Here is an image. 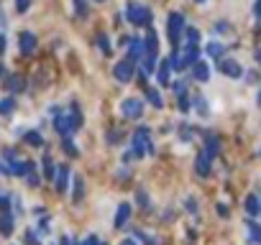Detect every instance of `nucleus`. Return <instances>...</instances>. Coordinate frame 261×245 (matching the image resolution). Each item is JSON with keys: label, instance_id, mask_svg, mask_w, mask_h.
<instances>
[{"label": "nucleus", "instance_id": "c03bdc74", "mask_svg": "<svg viewBox=\"0 0 261 245\" xmlns=\"http://www.w3.org/2000/svg\"><path fill=\"white\" fill-rule=\"evenodd\" d=\"M0 171H3V166H0Z\"/></svg>", "mask_w": 261, "mask_h": 245}, {"label": "nucleus", "instance_id": "c85d7f7f", "mask_svg": "<svg viewBox=\"0 0 261 245\" xmlns=\"http://www.w3.org/2000/svg\"><path fill=\"white\" fill-rule=\"evenodd\" d=\"M195 107H197V112H200V115H205V112H207V105H205V100H202V97H195Z\"/></svg>", "mask_w": 261, "mask_h": 245}, {"label": "nucleus", "instance_id": "a878e982", "mask_svg": "<svg viewBox=\"0 0 261 245\" xmlns=\"http://www.w3.org/2000/svg\"><path fill=\"white\" fill-rule=\"evenodd\" d=\"M28 6H31V0H16V11H18V13H26Z\"/></svg>", "mask_w": 261, "mask_h": 245}, {"label": "nucleus", "instance_id": "9b49d317", "mask_svg": "<svg viewBox=\"0 0 261 245\" xmlns=\"http://www.w3.org/2000/svg\"><path fill=\"white\" fill-rule=\"evenodd\" d=\"M33 49H36V36L28 33V31H23V33H21V51H23V54H31Z\"/></svg>", "mask_w": 261, "mask_h": 245}, {"label": "nucleus", "instance_id": "2eb2a0df", "mask_svg": "<svg viewBox=\"0 0 261 245\" xmlns=\"http://www.w3.org/2000/svg\"><path fill=\"white\" fill-rule=\"evenodd\" d=\"M207 77H210V69H207V64L205 62H195V79H200V82H207Z\"/></svg>", "mask_w": 261, "mask_h": 245}, {"label": "nucleus", "instance_id": "7ed1b4c3", "mask_svg": "<svg viewBox=\"0 0 261 245\" xmlns=\"http://www.w3.org/2000/svg\"><path fill=\"white\" fill-rule=\"evenodd\" d=\"M182 28H184V18H182L179 13H172V16H169V41H172V46L179 44Z\"/></svg>", "mask_w": 261, "mask_h": 245}, {"label": "nucleus", "instance_id": "58836bf2", "mask_svg": "<svg viewBox=\"0 0 261 245\" xmlns=\"http://www.w3.org/2000/svg\"><path fill=\"white\" fill-rule=\"evenodd\" d=\"M121 245H136V240H123Z\"/></svg>", "mask_w": 261, "mask_h": 245}, {"label": "nucleus", "instance_id": "f8f14e48", "mask_svg": "<svg viewBox=\"0 0 261 245\" xmlns=\"http://www.w3.org/2000/svg\"><path fill=\"white\" fill-rule=\"evenodd\" d=\"M128 44H131V62H136L138 56H143V41L141 38H128Z\"/></svg>", "mask_w": 261, "mask_h": 245}, {"label": "nucleus", "instance_id": "cd10ccee", "mask_svg": "<svg viewBox=\"0 0 261 245\" xmlns=\"http://www.w3.org/2000/svg\"><path fill=\"white\" fill-rule=\"evenodd\" d=\"M207 54H210V56H220V54H223V46H220V44H210V46H207Z\"/></svg>", "mask_w": 261, "mask_h": 245}, {"label": "nucleus", "instance_id": "393cba45", "mask_svg": "<svg viewBox=\"0 0 261 245\" xmlns=\"http://www.w3.org/2000/svg\"><path fill=\"white\" fill-rule=\"evenodd\" d=\"M246 210H248V212H253V215L261 210V207H258V199H256V197H248V202H246Z\"/></svg>", "mask_w": 261, "mask_h": 245}, {"label": "nucleus", "instance_id": "6e6552de", "mask_svg": "<svg viewBox=\"0 0 261 245\" xmlns=\"http://www.w3.org/2000/svg\"><path fill=\"white\" fill-rule=\"evenodd\" d=\"M156 49H159V44H156V33L148 31V36L143 38V56H154V59H156Z\"/></svg>", "mask_w": 261, "mask_h": 245}, {"label": "nucleus", "instance_id": "a19ab883", "mask_svg": "<svg viewBox=\"0 0 261 245\" xmlns=\"http://www.w3.org/2000/svg\"><path fill=\"white\" fill-rule=\"evenodd\" d=\"M77 245H87V242H77Z\"/></svg>", "mask_w": 261, "mask_h": 245}, {"label": "nucleus", "instance_id": "4be33fe9", "mask_svg": "<svg viewBox=\"0 0 261 245\" xmlns=\"http://www.w3.org/2000/svg\"><path fill=\"white\" fill-rule=\"evenodd\" d=\"M248 230H251V240L261 245V227H258L256 222H251V225H248Z\"/></svg>", "mask_w": 261, "mask_h": 245}, {"label": "nucleus", "instance_id": "f257e3e1", "mask_svg": "<svg viewBox=\"0 0 261 245\" xmlns=\"http://www.w3.org/2000/svg\"><path fill=\"white\" fill-rule=\"evenodd\" d=\"M126 18H128V23H133V26H148V23H151V13H148V8L138 6L136 0H131V3H128Z\"/></svg>", "mask_w": 261, "mask_h": 245}, {"label": "nucleus", "instance_id": "4c0bfd02", "mask_svg": "<svg viewBox=\"0 0 261 245\" xmlns=\"http://www.w3.org/2000/svg\"><path fill=\"white\" fill-rule=\"evenodd\" d=\"M256 16L261 18V0H258V3H256Z\"/></svg>", "mask_w": 261, "mask_h": 245}, {"label": "nucleus", "instance_id": "e433bc0d", "mask_svg": "<svg viewBox=\"0 0 261 245\" xmlns=\"http://www.w3.org/2000/svg\"><path fill=\"white\" fill-rule=\"evenodd\" d=\"M26 240H28V245H39V240H36V235H33V232H28V235H26Z\"/></svg>", "mask_w": 261, "mask_h": 245}, {"label": "nucleus", "instance_id": "79ce46f5", "mask_svg": "<svg viewBox=\"0 0 261 245\" xmlns=\"http://www.w3.org/2000/svg\"><path fill=\"white\" fill-rule=\"evenodd\" d=\"M97 245H105V242H97Z\"/></svg>", "mask_w": 261, "mask_h": 245}, {"label": "nucleus", "instance_id": "37998d69", "mask_svg": "<svg viewBox=\"0 0 261 245\" xmlns=\"http://www.w3.org/2000/svg\"><path fill=\"white\" fill-rule=\"evenodd\" d=\"M59 245H67V242H59Z\"/></svg>", "mask_w": 261, "mask_h": 245}, {"label": "nucleus", "instance_id": "b1692460", "mask_svg": "<svg viewBox=\"0 0 261 245\" xmlns=\"http://www.w3.org/2000/svg\"><path fill=\"white\" fill-rule=\"evenodd\" d=\"M72 184H74V199H77V202H80V197H82V192H85V187H82V179L77 176V179H74Z\"/></svg>", "mask_w": 261, "mask_h": 245}, {"label": "nucleus", "instance_id": "2f4dec72", "mask_svg": "<svg viewBox=\"0 0 261 245\" xmlns=\"http://www.w3.org/2000/svg\"><path fill=\"white\" fill-rule=\"evenodd\" d=\"M44 169H46V174H49V176H54V163H51V158H49V156L44 158Z\"/></svg>", "mask_w": 261, "mask_h": 245}, {"label": "nucleus", "instance_id": "dca6fc26", "mask_svg": "<svg viewBox=\"0 0 261 245\" xmlns=\"http://www.w3.org/2000/svg\"><path fill=\"white\" fill-rule=\"evenodd\" d=\"M0 232H3V235H11L13 232V215H3V217H0Z\"/></svg>", "mask_w": 261, "mask_h": 245}, {"label": "nucleus", "instance_id": "ddd939ff", "mask_svg": "<svg viewBox=\"0 0 261 245\" xmlns=\"http://www.w3.org/2000/svg\"><path fill=\"white\" fill-rule=\"evenodd\" d=\"M169 72H172V64H169V59H164L162 67H159V72H156L159 85H169Z\"/></svg>", "mask_w": 261, "mask_h": 245}, {"label": "nucleus", "instance_id": "aec40b11", "mask_svg": "<svg viewBox=\"0 0 261 245\" xmlns=\"http://www.w3.org/2000/svg\"><path fill=\"white\" fill-rule=\"evenodd\" d=\"M13 107H16L13 97H6V100H0V112H3V115H8V112H11Z\"/></svg>", "mask_w": 261, "mask_h": 245}, {"label": "nucleus", "instance_id": "412c9836", "mask_svg": "<svg viewBox=\"0 0 261 245\" xmlns=\"http://www.w3.org/2000/svg\"><path fill=\"white\" fill-rule=\"evenodd\" d=\"M197 41H200L197 28H187V46H197Z\"/></svg>", "mask_w": 261, "mask_h": 245}, {"label": "nucleus", "instance_id": "0eeeda50", "mask_svg": "<svg viewBox=\"0 0 261 245\" xmlns=\"http://www.w3.org/2000/svg\"><path fill=\"white\" fill-rule=\"evenodd\" d=\"M69 181V171H67V166L62 163L59 169H54V187H57V192H67V184Z\"/></svg>", "mask_w": 261, "mask_h": 245}, {"label": "nucleus", "instance_id": "6ab92c4d", "mask_svg": "<svg viewBox=\"0 0 261 245\" xmlns=\"http://www.w3.org/2000/svg\"><path fill=\"white\" fill-rule=\"evenodd\" d=\"M26 176H28V184H31V187H39V181H41V179H39V174H36V163L26 171Z\"/></svg>", "mask_w": 261, "mask_h": 245}, {"label": "nucleus", "instance_id": "7c9ffc66", "mask_svg": "<svg viewBox=\"0 0 261 245\" xmlns=\"http://www.w3.org/2000/svg\"><path fill=\"white\" fill-rule=\"evenodd\" d=\"M64 151H67L69 156H77V148L72 146V141H69V138H64Z\"/></svg>", "mask_w": 261, "mask_h": 245}, {"label": "nucleus", "instance_id": "9d476101", "mask_svg": "<svg viewBox=\"0 0 261 245\" xmlns=\"http://www.w3.org/2000/svg\"><path fill=\"white\" fill-rule=\"evenodd\" d=\"M128 217H131V204L121 202V207H118V212H116V227H126Z\"/></svg>", "mask_w": 261, "mask_h": 245}, {"label": "nucleus", "instance_id": "ea45409f", "mask_svg": "<svg viewBox=\"0 0 261 245\" xmlns=\"http://www.w3.org/2000/svg\"><path fill=\"white\" fill-rule=\"evenodd\" d=\"M195 3H205V0H195Z\"/></svg>", "mask_w": 261, "mask_h": 245}, {"label": "nucleus", "instance_id": "473e14b6", "mask_svg": "<svg viewBox=\"0 0 261 245\" xmlns=\"http://www.w3.org/2000/svg\"><path fill=\"white\" fill-rule=\"evenodd\" d=\"M179 110H182V112L190 110V102H187V97H184V95H179Z\"/></svg>", "mask_w": 261, "mask_h": 245}, {"label": "nucleus", "instance_id": "4468645a", "mask_svg": "<svg viewBox=\"0 0 261 245\" xmlns=\"http://www.w3.org/2000/svg\"><path fill=\"white\" fill-rule=\"evenodd\" d=\"M195 169H197V174H210V156L207 153H200L197 156V163H195Z\"/></svg>", "mask_w": 261, "mask_h": 245}, {"label": "nucleus", "instance_id": "f704fd0d", "mask_svg": "<svg viewBox=\"0 0 261 245\" xmlns=\"http://www.w3.org/2000/svg\"><path fill=\"white\" fill-rule=\"evenodd\" d=\"M138 202H141V207H143V210H148V197H146L143 192H138Z\"/></svg>", "mask_w": 261, "mask_h": 245}, {"label": "nucleus", "instance_id": "5701e85b", "mask_svg": "<svg viewBox=\"0 0 261 245\" xmlns=\"http://www.w3.org/2000/svg\"><path fill=\"white\" fill-rule=\"evenodd\" d=\"M97 46H100V51H102V54H110V44H108V36H102V33L97 36Z\"/></svg>", "mask_w": 261, "mask_h": 245}, {"label": "nucleus", "instance_id": "20e7f679", "mask_svg": "<svg viewBox=\"0 0 261 245\" xmlns=\"http://www.w3.org/2000/svg\"><path fill=\"white\" fill-rule=\"evenodd\" d=\"M121 112H123L126 117L136 120V117H141V115H143V102H141V100H136V97H128V100H123Z\"/></svg>", "mask_w": 261, "mask_h": 245}, {"label": "nucleus", "instance_id": "f03ea898", "mask_svg": "<svg viewBox=\"0 0 261 245\" xmlns=\"http://www.w3.org/2000/svg\"><path fill=\"white\" fill-rule=\"evenodd\" d=\"M146 151H154V146L148 143V128H138L133 133V153L136 156H143Z\"/></svg>", "mask_w": 261, "mask_h": 245}, {"label": "nucleus", "instance_id": "c756f323", "mask_svg": "<svg viewBox=\"0 0 261 245\" xmlns=\"http://www.w3.org/2000/svg\"><path fill=\"white\" fill-rule=\"evenodd\" d=\"M154 64H156V59H154V56H143V69H146V72H151V69H154Z\"/></svg>", "mask_w": 261, "mask_h": 245}, {"label": "nucleus", "instance_id": "a18cd8bd", "mask_svg": "<svg viewBox=\"0 0 261 245\" xmlns=\"http://www.w3.org/2000/svg\"><path fill=\"white\" fill-rule=\"evenodd\" d=\"M258 100H261V95H258Z\"/></svg>", "mask_w": 261, "mask_h": 245}, {"label": "nucleus", "instance_id": "1a4fd4ad", "mask_svg": "<svg viewBox=\"0 0 261 245\" xmlns=\"http://www.w3.org/2000/svg\"><path fill=\"white\" fill-rule=\"evenodd\" d=\"M218 69H220L223 74H228V77H241V67H238L236 62H231V59H220V62H218Z\"/></svg>", "mask_w": 261, "mask_h": 245}, {"label": "nucleus", "instance_id": "423d86ee", "mask_svg": "<svg viewBox=\"0 0 261 245\" xmlns=\"http://www.w3.org/2000/svg\"><path fill=\"white\" fill-rule=\"evenodd\" d=\"M54 128H57L62 136H69L72 131H77V128H74V120H72V115H57V120H54Z\"/></svg>", "mask_w": 261, "mask_h": 245}, {"label": "nucleus", "instance_id": "72a5a7b5", "mask_svg": "<svg viewBox=\"0 0 261 245\" xmlns=\"http://www.w3.org/2000/svg\"><path fill=\"white\" fill-rule=\"evenodd\" d=\"M184 90H187V82H184V79L179 82V85H174V92H177V95H184Z\"/></svg>", "mask_w": 261, "mask_h": 245}, {"label": "nucleus", "instance_id": "c9c22d12", "mask_svg": "<svg viewBox=\"0 0 261 245\" xmlns=\"http://www.w3.org/2000/svg\"><path fill=\"white\" fill-rule=\"evenodd\" d=\"M74 6H77V11H80L82 16L87 13V6H85V0H74Z\"/></svg>", "mask_w": 261, "mask_h": 245}, {"label": "nucleus", "instance_id": "bb28decb", "mask_svg": "<svg viewBox=\"0 0 261 245\" xmlns=\"http://www.w3.org/2000/svg\"><path fill=\"white\" fill-rule=\"evenodd\" d=\"M11 90H23V77H11Z\"/></svg>", "mask_w": 261, "mask_h": 245}, {"label": "nucleus", "instance_id": "f3484780", "mask_svg": "<svg viewBox=\"0 0 261 245\" xmlns=\"http://www.w3.org/2000/svg\"><path fill=\"white\" fill-rule=\"evenodd\" d=\"M146 100L151 102L154 107H164V100H162V95L156 90H146Z\"/></svg>", "mask_w": 261, "mask_h": 245}, {"label": "nucleus", "instance_id": "a211bd4d", "mask_svg": "<svg viewBox=\"0 0 261 245\" xmlns=\"http://www.w3.org/2000/svg\"><path fill=\"white\" fill-rule=\"evenodd\" d=\"M23 141H26L28 146H41V143H44V138H41L39 133H36V131H31V133H26V136H23Z\"/></svg>", "mask_w": 261, "mask_h": 245}, {"label": "nucleus", "instance_id": "39448f33", "mask_svg": "<svg viewBox=\"0 0 261 245\" xmlns=\"http://www.w3.org/2000/svg\"><path fill=\"white\" fill-rule=\"evenodd\" d=\"M113 74H116V79L121 82V85H126V82H131V77H133V62H131V59H123L121 64H116Z\"/></svg>", "mask_w": 261, "mask_h": 245}]
</instances>
